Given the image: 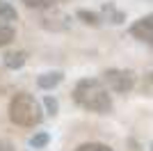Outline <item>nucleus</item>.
Here are the masks:
<instances>
[{"mask_svg": "<svg viewBox=\"0 0 153 151\" xmlns=\"http://www.w3.org/2000/svg\"><path fill=\"white\" fill-rule=\"evenodd\" d=\"M48 142H51V135H48L46 131H39V133H34V135L30 138V147L32 149H46Z\"/></svg>", "mask_w": 153, "mask_h": 151, "instance_id": "13", "label": "nucleus"}, {"mask_svg": "<svg viewBox=\"0 0 153 151\" xmlns=\"http://www.w3.org/2000/svg\"><path fill=\"white\" fill-rule=\"evenodd\" d=\"M71 96H73V103L87 112L108 114L112 110V94L105 87V82L98 78H80L73 85Z\"/></svg>", "mask_w": 153, "mask_h": 151, "instance_id": "1", "label": "nucleus"}, {"mask_svg": "<svg viewBox=\"0 0 153 151\" xmlns=\"http://www.w3.org/2000/svg\"><path fill=\"white\" fill-rule=\"evenodd\" d=\"M76 151H114L112 147L103 144V142H85V144H80Z\"/></svg>", "mask_w": 153, "mask_h": 151, "instance_id": "14", "label": "nucleus"}, {"mask_svg": "<svg viewBox=\"0 0 153 151\" xmlns=\"http://www.w3.org/2000/svg\"><path fill=\"white\" fill-rule=\"evenodd\" d=\"M149 80H151V85H153V69H151V73H149Z\"/></svg>", "mask_w": 153, "mask_h": 151, "instance_id": "17", "label": "nucleus"}, {"mask_svg": "<svg viewBox=\"0 0 153 151\" xmlns=\"http://www.w3.org/2000/svg\"><path fill=\"white\" fill-rule=\"evenodd\" d=\"M151 151H153V142H151Z\"/></svg>", "mask_w": 153, "mask_h": 151, "instance_id": "18", "label": "nucleus"}, {"mask_svg": "<svg viewBox=\"0 0 153 151\" xmlns=\"http://www.w3.org/2000/svg\"><path fill=\"white\" fill-rule=\"evenodd\" d=\"M76 19H80L85 25H91V28L101 25V14H98V12H89V9H78Z\"/></svg>", "mask_w": 153, "mask_h": 151, "instance_id": "11", "label": "nucleus"}, {"mask_svg": "<svg viewBox=\"0 0 153 151\" xmlns=\"http://www.w3.org/2000/svg\"><path fill=\"white\" fill-rule=\"evenodd\" d=\"M128 34L142 44H146L149 48H153V14H146L137 19L130 28H128Z\"/></svg>", "mask_w": 153, "mask_h": 151, "instance_id": "4", "label": "nucleus"}, {"mask_svg": "<svg viewBox=\"0 0 153 151\" xmlns=\"http://www.w3.org/2000/svg\"><path fill=\"white\" fill-rule=\"evenodd\" d=\"M0 19L14 25V21H19V12H16V7H14L12 2H7V0H0Z\"/></svg>", "mask_w": 153, "mask_h": 151, "instance_id": "8", "label": "nucleus"}, {"mask_svg": "<svg viewBox=\"0 0 153 151\" xmlns=\"http://www.w3.org/2000/svg\"><path fill=\"white\" fill-rule=\"evenodd\" d=\"M7 112H9L12 124L23 126V128H34V126H39V124H41V119H44L41 103H39L32 94H27V92H19V94H14L12 101H9Z\"/></svg>", "mask_w": 153, "mask_h": 151, "instance_id": "2", "label": "nucleus"}, {"mask_svg": "<svg viewBox=\"0 0 153 151\" xmlns=\"http://www.w3.org/2000/svg\"><path fill=\"white\" fill-rule=\"evenodd\" d=\"M44 105H46V112L51 114V117H55V114H57V110H59V101L55 99V96L46 94V96H44Z\"/></svg>", "mask_w": 153, "mask_h": 151, "instance_id": "15", "label": "nucleus"}, {"mask_svg": "<svg viewBox=\"0 0 153 151\" xmlns=\"http://www.w3.org/2000/svg\"><path fill=\"white\" fill-rule=\"evenodd\" d=\"M71 23V19L66 16V14H59L55 12V9H51L48 14H44L41 16V28H46V30H53V32H59V30H66Z\"/></svg>", "mask_w": 153, "mask_h": 151, "instance_id": "5", "label": "nucleus"}, {"mask_svg": "<svg viewBox=\"0 0 153 151\" xmlns=\"http://www.w3.org/2000/svg\"><path fill=\"white\" fill-rule=\"evenodd\" d=\"M101 80L105 82V87H108L110 92H114V94H130L135 89L137 76L130 69H117V67H112V69L103 71Z\"/></svg>", "mask_w": 153, "mask_h": 151, "instance_id": "3", "label": "nucleus"}, {"mask_svg": "<svg viewBox=\"0 0 153 151\" xmlns=\"http://www.w3.org/2000/svg\"><path fill=\"white\" fill-rule=\"evenodd\" d=\"M25 62H27V53L25 50H9V53H5V57H2V64H5L9 71L23 69Z\"/></svg>", "mask_w": 153, "mask_h": 151, "instance_id": "6", "label": "nucleus"}, {"mask_svg": "<svg viewBox=\"0 0 153 151\" xmlns=\"http://www.w3.org/2000/svg\"><path fill=\"white\" fill-rule=\"evenodd\" d=\"M14 37H16V30H14V25L0 19V48H2V46H7V44H12Z\"/></svg>", "mask_w": 153, "mask_h": 151, "instance_id": "9", "label": "nucleus"}, {"mask_svg": "<svg viewBox=\"0 0 153 151\" xmlns=\"http://www.w3.org/2000/svg\"><path fill=\"white\" fill-rule=\"evenodd\" d=\"M103 14H105V16H108V21L110 23H123V19H126V14L121 12V9H117L114 5H112V2H105V5H103Z\"/></svg>", "mask_w": 153, "mask_h": 151, "instance_id": "12", "label": "nucleus"}, {"mask_svg": "<svg viewBox=\"0 0 153 151\" xmlns=\"http://www.w3.org/2000/svg\"><path fill=\"white\" fill-rule=\"evenodd\" d=\"M21 2L27 9H37V12H51L57 5V0H21Z\"/></svg>", "mask_w": 153, "mask_h": 151, "instance_id": "10", "label": "nucleus"}, {"mask_svg": "<svg viewBox=\"0 0 153 151\" xmlns=\"http://www.w3.org/2000/svg\"><path fill=\"white\" fill-rule=\"evenodd\" d=\"M0 151H9V144H5L2 140H0Z\"/></svg>", "mask_w": 153, "mask_h": 151, "instance_id": "16", "label": "nucleus"}, {"mask_svg": "<svg viewBox=\"0 0 153 151\" xmlns=\"http://www.w3.org/2000/svg\"><path fill=\"white\" fill-rule=\"evenodd\" d=\"M62 80H64V73H62V71H46V73H41L37 78V85H39V89L51 92V89H55Z\"/></svg>", "mask_w": 153, "mask_h": 151, "instance_id": "7", "label": "nucleus"}]
</instances>
